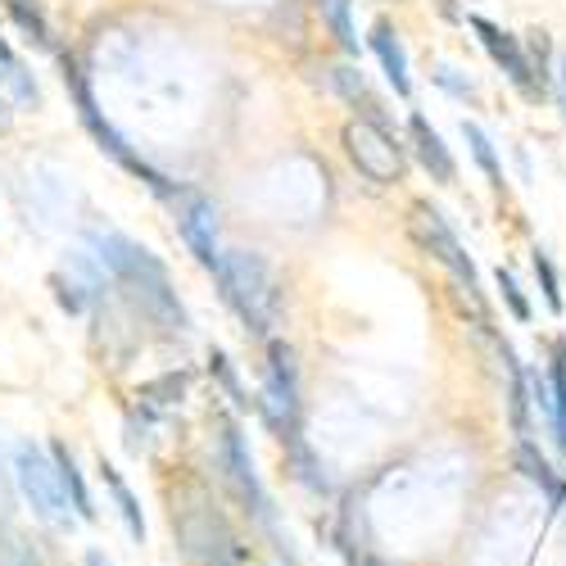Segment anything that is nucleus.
I'll return each mask as SVG.
<instances>
[{
	"mask_svg": "<svg viewBox=\"0 0 566 566\" xmlns=\"http://www.w3.org/2000/svg\"><path fill=\"white\" fill-rule=\"evenodd\" d=\"M91 250H96L101 268L118 281V286H127L136 295V304L146 308L159 326H181V304H177V291H172V281L164 272V263L146 250V245H136L127 241V235L118 231H105V235H91Z\"/></svg>",
	"mask_w": 566,
	"mask_h": 566,
	"instance_id": "nucleus-1",
	"label": "nucleus"
},
{
	"mask_svg": "<svg viewBox=\"0 0 566 566\" xmlns=\"http://www.w3.org/2000/svg\"><path fill=\"white\" fill-rule=\"evenodd\" d=\"M213 276L222 286V300L231 304L235 317H241L245 332L268 336L276 326V313H281V286H276V272L268 268V259L254 250H227Z\"/></svg>",
	"mask_w": 566,
	"mask_h": 566,
	"instance_id": "nucleus-2",
	"label": "nucleus"
},
{
	"mask_svg": "<svg viewBox=\"0 0 566 566\" xmlns=\"http://www.w3.org/2000/svg\"><path fill=\"white\" fill-rule=\"evenodd\" d=\"M14 476H19V490H23V499L32 503V512L41 516V522L69 526V516H77V512H69L73 499H69V490H64V476H60L55 453H45V449H36V444H19V449H14Z\"/></svg>",
	"mask_w": 566,
	"mask_h": 566,
	"instance_id": "nucleus-3",
	"label": "nucleus"
},
{
	"mask_svg": "<svg viewBox=\"0 0 566 566\" xmlns=\"http://www.w3.org/2000/svg\"><path fill=\"white\" fill-rule=\"evenodd\" d=\"M345 155L376 186H395L403 177V150H399V140L381 123H376V118L345 123Z\"/></svg>",
	"mask_w": 566,
	"mask_h": 566,
	"instance_id": "nucleus-4",
	"label": "nucleus"
},
{
	"mask_svg": "<svg viewBox=\"0 0 566 566\" xmlns=\"http://www.w3.org/2000/svg\"><path fill=\"white\" fill-rule=\"evenodd\" d=\"M412 231H417L421 250H427L436 263H444V268L453 272L458 286L481 304V276H476V263H471V254L462 250V241L453 235V227L444 222V213L431 209V205H417V209H412Z\"/></svg>",
	"mask_w": 566,
	"mask_h": 566,
	"instance_id": "nucleus-5",
	"label": "nucleus"
},
{
	"mask_svg": "<svg viewBox=\"0 0 566 566\" xmlns=\"http://www.w3.org/2000/svg\"><path fill=\"white\" fill-rule=\"evenodd\" d=\"M263 412L272 421V431L295 436L300 431V376H295V354L286 340L268 345L263 363Z\"/></svg>",
	"mask_w": 566,
	"mask_h": 566,
	"instance_id": "nucleus-6",
	"label": "nucleus"
},
{
	"mask_svg": "<svg viewBox=\"0 0 566 566\" xmlns=\"http://www.w3.org/2000/svg\"><path fill=\"white\" fill-rule=\"evenodd\" d=\"M64 82H69L73 101H77V114H82V123L91 127V136L101 140V150H105V155H114V159H118V164H123L127 172H136V177L146 181V186H155L159 196H172V191H168V181H164V177H159V172H155V168H150L146 159H136V155L127 150V140H123V136H118V132H114V127H109V123L101 118L96 101H91V86L82 82V73H77V64H73V60H64Z\"/></svg>",
	"mask_w": 566,
	"mask_h": 566,
	"instance_id": "nucleus-7",
	"label": "nucleus"
},
{
	"mask_svg": "<svg viewBox=\"0 0 566 566\" xmlns=\"http://www.w3.org/2000/svg\"><path fill=\"white\" fill-rule=\"evenodd\" d=\"M467 28L481 36L485 55L507 73V82H512L516 91H522L526 101H544V86H548V82H544V73L531 64V55H526V45H522V41H516L512 32H503V28H494V23H490V19H481V14H471V19H467Z\"/></svg>",
	"mask_w": 566,
	"mask_h": 566,
	"instance_id": "nucleus-8",
	"label": "nucleus"
},
{
	"mask_svg": "<svg viewBox=\"0 0 566 566\" xmlns=\"http://www.w3.org/2000/svg\"><path fill=\"white\" fill-rule=\"evenodd\" d=\"M177 227H181V241L191 245V254L209 268V272H218V263H222V245H218V209L205 200V196H196V191H186L181 200H177Z\"/></svg>",
	"mask_w": 566,
	"mask_h": 566,
	"instance_id": "nucleus-9",
	"label": "nucleus"
},
{
	"mask_svg": "<svg viewBox=\"0 0 566 566\" xmlns=\"http://www.w3.org/2000/svg\"><path fill=\"white\" fill-rule=\"evenodd\" d=\"M222 462L231 471V485L241 490V499L250 503V512L268 522V494H263V481H259V471H254L250 444H245V436H241L235 421H227V427H222Z\"/></svg>",
	"mask_w": 566,
	"mask_h": 566,
	"instance_id": "nucleus-10",
	"label": "nucleus"
},
{
	"mask_svg": "<svg viewBox=\"0 0 566 566\" xmlns=\"http://www.w3.org/2000/svg\"><path fill=\"white\" fill-rule=\"evenodd\" d=\"M408 140H412V155H417V164L431 172V181H440V186H453L458 181V164H453V155H449V146H444V136L427 123V114H408Z\"/></svg>",
	"mask_w": 566,
	"mask_h": 566,
	"instance_id": "nucleus-11",
	"label": "nucleus"
},
{
	"mask_svg": "<svg viewBox=\"0 0 566 566\" xmlns=\"http://www.w3.org/2000/svg\"><path fill=\"white\" fill-rule=\"evenodd\" d=\"M367 45H371V55L381 60V73H386V82L395 86V96H412V77H408V51H403V41H399V32L386 23V19H376L371 23V36H367Z\"/></svg>",
	"mask_w": 566,
	"mask_h": 566,
	"instance_id": "nucleus-12",
	"label": "nucleus"
},
{
	"mask_svg": "<svg viewBox=\"0 0 566 566\" xmlns=\"http://www.w3.org/2000/svg\"><path fill=\"white\" fill-rule=\"evenodd\" d=\"M516 467H522V476H526L531 485H539V490H544V499H548L553 507H566V481H562L557 471L548 467V458H544L531 440L516 444Z\"/></svg>",
	"mask_w": 566,
	"mask_h": 566,
	"instance_id": "nucleus-13",
	"label": "nucleus"
},
{
	"mask_svg": "<svg viewBox=\"0 0 566 566\" xmlns=\"http://www.w3.org/2000/svg\"><path fill=\"white\" fill-rule=\"evenodd\" d=\"M101 481L109 485V494H114V503H118V516H123L127 535L140 544V539H146V516H140V503H136L132 485L118 476V467H114V462H105V458H101Z\"/></svg>",
	"mask_w": 566,
	"mask_h": 566,
	"instance_id": "nucleus-14",
	"label": "nucleus"
},
{
	"mask_svg": "<svg viewBox=\"0 0 566 566\" xmlns=\"http://www.w3.org/2000/svg\"><path fill=\"white\" fill-rule=\"evenodd\" d=\"M0 91H6L10 101H19V105H36V82H32L28 64L10 51L6 36H0Z\"/></svg>",
	"mask_w": 566,
	"mask_h": 566,
	"instance_id": "nucleus-15",
	"label": "nucleus"
},
{
	"mask_svg": "<svg viewBox=\"0 0 566 566\" xmlns=\"http://www.w3.org/2000/svg\"><path fill=\"white\" fill-rule=\"evenodd\" d=\"M462 136H467V146H471V159L481 164V172H485V181L494 186V191H503V164H499V155H494V140L485 136V127L481 123H462Z\"/></svg>",
	"mask_w": 566,
	"mask_h": 566,
	"instance_id": "nucleus-16",
	"label": "nucleus"
},
{
	"mask_svg": "<svg viewBox=\"0 0 566 566\" xmlns=\"http://www.w3.org/2000/svg\"><path fill=\"white\" fill-rule=\"evenodd\" d=\"M51 453H55V462H60V476H64V490H69V499H73V512L82 516V522H91V516H96V507H91V494H86V481H82L73 453H69L64 444H55Z\"/></svg>",
	"mask_w": 566,
	"mask_h": 566,
	"instance_id": "nucleus-17",
	"label": "nucleus"
},
{
	"mask_svg": "<svg viewBox=\"0 0 566 566\" xmlns=\"http://www.w3.org/2000/svg\"><path fill=\"white\" fill-rule=\"evenodd\" d=\"M548 390H553V444L566 458V367L548 363Z\"/></svg>",
	"mask_w": 566,
	"mask_h": 566,
	"instance_id": "nucleus-18",
	"label": "nucleus"
},
{
	"mask_svg": "<svg viewBox=\"0 0 566 566\" xmlns=\"http://www.w3.org/2000/svg\"><path fill=\"white\" fill-rule=\"evenodd\" d=\"M322 14H326V23H332L340 51L358 55V32H354V19H349V0H322Z\"/></svg>",
	"mask_w": 566,
	"mask_h": 566,
	"instance_id": "nucleus-19",
	"label": "nucleus"
},
{
	"mask_svg": "<svg viewBox=\"0 0 566 566\" xmlns=\"http://www.w3.org/2000/svg\"><path fill=\"white\" fill-rule=\"evenodd\" d=\"M531 268H535V281H539V291H544V304L553 308V313H562L566 308V300H562V281H557V268H553V259L535 245V254H531Z\"/></svg>",
	"mask_w": 566,
	"mask_h": 566,
	"instance_id": "nucleus-20",
	"label": "nucleus"
},
{
	"mask_svg": "<svg viewBox=\"0 0 566 566\" xmlns=\"http://www.w3.org/2000/svg\"><path fill=\"white\" fill-rule=\"evenodd\" d=\"M499 291H503V304L512 308V317H516V322H531V304H526L522 286H516V276H512V272H503V268H499Z\"/></svg>",
	"mask_w": 566,
	"mask_h": 566,
	"instance_id": "nucleus-21",
	"label": "nucleus"
},
{
	"mask_svg": "<svg viewBox=\"0 0 566 566\" xmlns=\"http://www.w3.org/2000/svg\"><path fill=\"white\" fill-rule=\"evenodd\" d=\"M10 10H14V19L32 32V41H36V45H45V19H41V10L32 6V0H10Z\"/></svg>",
	"mask_w": 566,
	"mask_h": 566,
	"instance_id": "nucleus-22",
	"label": "nucleus"
},
{
	"mask_svg": "<svg viewBox=\"0 0 566 566\" xmlns=\"http://www.w3.org/2000/svg\"><path fill=\"white\" fill-rule=\"evenodd\" d=\"M213 371L222 376V386L231 390V399H235V403H245V395H241V386H235V376H231V367H227V358H222L218 349H213Z\"/></svg>",
	"mask_w": 566,
	"mask_h": 566,
	"instance_id": "nucleus-23",
	"label": "nucleus"
},
{
	"mask_svg": "<svg viewBox=\"0 0 566 566\" xmlns=\"http://www.w3.org/2000/svg\"><path fill=\"white\" fill-rule=\"evenodd\" d=\"M10 123H14V109H10V96L0 91V132H10Z\"/></svg>",
	"mask_w": 566,
	"mask_h": 566,
	"instance_id": "nucleus-24",
	"label": "nucleus"
},
{
	"mask_svg": "<svg viewBox=\"0 0 566 566\" xmlns=\"http://www.w3.org/2000/svg\"><path fill=\"white\" fill-rule=\"evenodd\" d=\"M440 6V14L449 19V23H462V10H458V0H436Z\"/></svg>",
	"mask_w": 566,
	"mask_h": 566,
	"instance_id": "nucleus-25",
	"label": "nucleus"
},
{
	"mask_svg": "<svg viewBox=\"0 0 566 566\" xmlns=\"http://www.w3.org/2000/svg\"><path fill=\"white\" fill-rule=\"evenodd\" d=\"M82 566H109V562H105V553H96V548H91V553H86V562H82Z\"/></svg>",
	"mask_w": 566,
	"mask_h": 566,
	"instance_id": "nucleus-26",
	"label": "nucleus"
},
{
	"mask_svg": "<svg viewBox=\"0 0 566 566\" xmlns=\"http://www.w3.org/2000/svg\"><path fill=\"white\" fill-rule=\"evenodd\" d=\"M557 77H562V101H566V55L557 60Z\"/></svg>",
	"mask_w": 566,
	"mask_h": 566,
	"instance_id": "nucleus-27",
	"label": "nucleus"
},
{
	"mask_svg": "<svg viewBox=\"0 0 566 566\" xmlns=\"http://www.w3.org/2000/svg\"><path fill=\"white\" fill-rule=\"evenodd\" d=\"M354 566H381V562H354Z\"/></svg>",
	"mask_w": 566,
	"mask_h": 566,
	"instance_id": "nucleus-28",
	"label": "nucleus"
}]
</instances>
